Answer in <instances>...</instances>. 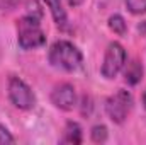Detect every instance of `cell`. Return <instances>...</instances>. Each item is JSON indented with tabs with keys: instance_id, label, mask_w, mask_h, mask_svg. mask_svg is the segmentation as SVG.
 Listing matches in <instances>:
<instances>
[{
	"instance_id": "6da1fadb",
	"label": "cell",
	"mask_w": 146,
	"mask_h": 145,
	"mask_svg": "<svg viewBox=\"0 0 146 145\" xmlns=\"http://www.w3.org/2000/svg\"><path fill=\"white\" fill-rule=\"evenodd\" d=\"M49 63L56 68H61V70H66V72H72L76 70L80 65H82V51L70 41H56L51 48H49Z\"/></svg>"
},
{
	"instance_id": "7a4b0ae2",
	"label": "cell",
	"mask_w": 146,
	"mask_h": 145,
	"mask_svg": "<svg viewBox=\"0 0 146 145\" xmlns=\"http://www.w3.org/2000/svg\"><path fill=\"white\" fill-rule=\"evenodd\" d=\"M17 39L24 50H34L46 43V34L41 29L37 17L26 15L17 21Z\"/></svg>"
},
{
	"instance_id": "3957f363",
	"label": "cell",
	"mask_w": 146,
	"mask_h": 145,
	"mask_svg": "<svg viewBox=\"0 0 146 145\" xmlns=\"http://www.w3.org/2000/svg\"><path fill=\"white\" fill-rule=\"evenodd\" d=\"M131 108H133V96L124 89H119L106 101V113L117 125L126 121Z\"/></svg>"
},
{
	"instance_id": "277c9868",
	"label": "cell",
	"mask_w": 146,
	"mask_h": 145,
	"mask_svg": "<svg viewBox=\"0 0 146 145\" xmlns=\"http://www.w3.org/2000/svg\"><path fill=\"white\" fill-rule=\"evenodd\" d=\"M126 50L121 43L114 41L110 43L106 50V56H104V63H102V75L106 79H114L117 73L122 70V67L126 65Z\"/></svg>"
},
{
	"instance_id": "5b68a950",
	"label": "cell",
	"mask_w": 146,
	"mask_h": 145,
	"mask_svg": "<svg viewBox=\"0 0 146 145\" xmlns=\"http://www.w3.org/2000/svg\"><path fill=\"white\" fill-rule=\"evenodd\" d=\"M9 99L19 109H31L36 104V97H34L31 87L19 77L9 79Z\"/></svg>"
},
{
	"instance_id": "8992f818",
	"label": "cell",
	"mask_w": 146,
	"mask_h": 145,
	"mask_svg": "<svg viewBox=\"0 0 146 145\" xmlns=\"http://www.w3.org/2000/svg\"><path fill=\"white\" fill-rule=\"evenodd\" d=\"M51 103L61 111H70L76 104V94L70 84H61L51 92Z\"/></svg>"
},
{
	"instance_id": "52a82bcc",
	"label": "cell",
	"mask_w": 146,
	"mask_h": 145,
	"mask_svg": "<svg viewBox=\"0 0 146 145\" xmlns=\"http://www.w3.org/2000/svg\"><path fill=\"white\" fill-rule=\"evenodd\" d=\"M42 2L48 5L49 12H51V15H53V19H54V22H56V26L61 28V29L66 28L68 19H66L65 9H63V5H61V0H42Z\"/></svg>"
},
{
	"instance_id": "ba28073f",
	"label": "cell",
	"mask_w": 146,
	"mask_h": 145,
	"mask_svg": "<svg viewBox=\"0 0 146 145\" xmlns=\"http://www.w3.org/2000/svg\"><path fill=\"white\" fill-rule=\"evenodd\" d=\"M82 126L76 121H68L63 132V138L61 144H72V145H78L82 144Z\"/></svg>"
},
{
	"instance_id": "9c48e42d",
	"label": "cell",
	"mask_w": 146,
	"mask_h": 145,
	"mask_svg": "<svg viewBox=\"0 0 146 145\" xmlns=\"http://www.w3.org/2000/svg\"><path fill=\"white\" fill-rule=\"evenodd\" d=\"M141 79H143V65L138 60H133L124 70V80L129 85H136Z\"/></svg>"
},
{
	"instance_id": "30bf717a",
	"label": "cell",
	"mask_w": 146,
	"mask_h": 145,
	"mask_svg": "<svg viewBox=\"0 0 146 145\" xmlns=\"http://www.w3.org/2000/svg\"><path fill=\"white\" fill-rule=\"evenodd\" d=\"M109 28H110V31H114V33L119 34V36H124L126 31H127V26H126L124 17L119 15V14H114V15L109 17Z\"/></svg>"
},
{
	"instance_id": "8fae6325",
	"label": "cell",
	"mask_w": 146,
	"mask_h": 145,
	"mask_svg": "<svg viewBox=\"0 0 146 145\" xmlns=\"http://www.w3.org/2000/svg\"><path fill=\"white\" fill-rule=\"evenodd\" d=\"M90 137L95 144H104L107 140V128L104 125H95L90 132Z\"/></svg>"
},
{
	"instance_id": "7c38bea8",
	"label": "cell",
	"mask_w": 146,
	"mask_h": 145,
	"mask_svg": "<svg viewBox=\"0 0 146 145\" xmlns=\"http://www.w3.org/2000/svg\"><path fill=\"white\" fill-rule=\"evenodd\" d=\"M126 5L131 14H146V0H126Z\"/></svg>"
},
{
	"instance_id": "4fadbf2b",
	"label": "cell",
	"mask_w": 146,
	"mask_h": 145,
	"mask_svg": "<svg viewBox=\"0 0 146 145\" xmlns=\"http://www.w3.org/2000/svg\"><path fill=\"white\" fill-rule=\"evenodd\" d=\"M14 142H15V138L10 135V132L3 125H0V144H14Z\"/></svg>"
},
{
	"instance_id": "5bb4252c",
	"label": "cell",
	"mask_w": 146,
	"mask_h": 145,
	"mask_svg": "<svg viewBox=\"0 0 146 145\" xmlns=\"http://www.w3.org/2000/svg\"><path fill=\"white\" fill-rule=\"evenodd\" d=\"M66 2L70 3V7H78V5L83 3V0H66Z\"/></svg>"
},
{
	"instance_id": "9a60e30c",
	"label": "cell",
	"mask_w": 146,
	"mask_h": 145,
	"mask_svg": "<svg viewBox=\"0 0 146 145\" xmlns=\"http://www.w3.org/2000/svg\"><path fill=\"white\" fill-rule=\"evenodd\" d=\"M143 104H145V108H146V91H145V94H143Z\"/></svg>"
}]
</instances>
